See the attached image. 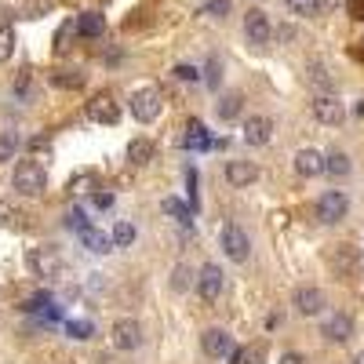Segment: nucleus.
<instances>
[{"label":"nucleus","instance_id":"f257e3e1","mask_svg":"<svg viewBox=\"0 0 364 364\" xmlns=\"http://www.w3.org/2000/svg\"><path fill=\"white\" fill-rule=\"evenodd\" d=\"M11 186L22 197H41L48 190V168H44V161H37V157L18 161L15 164V175H11Z\"/></svg>","mask_w":364,"mask_h":364},{"label":"nucleus","instance_id":"f03ea898","mask_svg":"<svg viewBox=\"0 0 364 364\" xmlns=\"http://www.w3.org/2000/svg\"><path fill=\"white\" fill-rule=\"evenodd\" d=\"M164 109V95H161V87H139L135 95H132V117L139 120V124H154V120L161 117Z\"/></svg>","mask_w":364,"mask_h":364},{"label":"nucleus","instance_id":"7ed1b4c3","mask_svg":"<svg viewBox=\"0 0 364 364\" xmlns=\"http://www.w3.org/2000/svg\"><path fill=\"white\" fill-rule=\"evenodd\" d=\"M346 215H350V197L343 190H324L317 197V219L324 226H339Z\"/></svg>","mask_w":364,"mask_h":364},{"label":"nucleus","instance_id":"20e7f679","mask_svg":"<svg viewBox=\"0 0 364 364\" xmlns=\"http://www.w3.org/2000/svg\"><path fill=\"white\" fill-rule=\"evenodd\" d=\"M353 331H357V324H353V317L343 314V310L328 314L324 324H321V336H324V343H331V346H346V343L353 339Z\"/></svg>","mask_w":364,"mask_h":364},{"label":"nucleus","instance_id":"39448f33","mask_svg":"<svg viewBox=\"0 0 364 364\" xmlns=\"http://www.w3.org/2000/svg\"><path fill=\"white\" fill-rule=\"evenodd\" d=\"M219 245H223L226 259H233V262H248V255H252V237H248L245 230H240L237 223L223 226V237H219Z\"/></svg>","mask_w":364,"mask_h":364},{"label":"nucleus","instance_id":"423d86ee","mask_svg":"<svg viewBox=\"0 0 364 364\" xmlns=\"http://www.w3.org/2000/svg\"><path fill=\"white\" fill-rule=\"evenodd\" d=\"M223 284H226V277H223V269H219L215 262H204V266L197 269V277H193V288H197V295H200L204 302H215V299L223 295Z\"/></svg>","mask_w":364,"mask_h":364},{"label":"nucleus","instance_id":"0eeeda50","mask_svg":"<svg viewBox=\"0 0 364 364\" xmlns=\"http://www.w3.org/2000/svg\"><path fill=\"white\" fill-rule=\"evenodd\" d=\"M291 306H295V314H299V317H321V314H324V306H328V299H324V291H321V288L302 284V288H295V295H291Z\"/></svg>","mask_w":364,"mask_h":364},{"label":"nucleus","instance_id":"6e6552de","mask_svg":"<svg viewBox=\"0 0 364 364\" xmlns=\"http://www.w3.org/2000/svg\"><path fill=\"white\" fill-rule=\"evenodd\" d=\"M314 117L321 120V124L336 128V124H343L346 109H343L339 95H331V91H317V95H314Z\"/></svg>","mask_w":364,"mask_h":364},{"label":"nucleus","instance_id":"1a4fd4ad","mask_svg":"<svg viewBox=\"0 0 364 364\" xmlns=\"http://www.w3.org/2000/svg\"><path fill=\"white\" fill-rule=\"evenodd\" d=\"M245 37H248V44H255V48H266V44L273 41V22H269L266 11L252 8V11L245 15Z\"/></svg>","mask_w":364,"mask_h":364},{"label":"nucleus","instance_id":"9d476101","mask_svg":"<svg viewBox=\"0 0 364 364\" xmlns=\"http://www.w3.org/2000/svg\"><path fill=\"white\" fill-rule=\"evenodd\" d=\"M113 346L117 350H139L142 346V324L135 317H120L113 324Z\"/></svg>","mask_w":364,"mask_h":364},{"label":"nucleus","instance_id":"9b49d317","mask_svg":"<svg viewBox=\"0 0 364 364\" xmlns=\"http://www.w3.org/2000/svg\"><path fill=\"white\" fill-rule=\"evenodd\" d=\"M29 269H33L37 277L51 281V277H58V269H63V259H58L55 248H33L29 252Z\"/></svg>","mask_w":364,"mask_h":364},{"label":"nucleus","instance_id":"f8f14e48","mask_svg":"<svg viewBox=\"0 0 364 364\" xmlns=\"http://www.w3.org/2000/svg\"><path fill=\"white\" fill-rule=\"evenodd\" d=\"M87 117L95 120V124H117L120 120V102H113L109 95H95L87 102Z\"/></svg>","mask_w":364,"mask_h":364},{"label":"nucleus","instance_id":"ddd939ff","mask_svg":"<svg viewBox=\"0 0 364 364\" xmlns=\"http://www.w3.org/2000/svg\"><path fill=\"white\" fill-rule=\"evenodd\" d=\"M259 178V168L252 164V161H245V157H237V161H226V182L230 186H252V182Z\"/></svg>","mask_w":364,"mask_h":364},{"label":"nucleus","instance_id":"4468645a","mask_svg":"<svg viewBox=\"0 0 364 364\" xmlns=\"http://www.w3.org/2000/svg\"><path fill=\"white\" fill-rule=\"evenodd\" d=\"M269 139H273V120L269 117L259 113V117H248L245 120V142L248 146H266Z\"/></svg>","mask_w":364,"mask_h":364},{"label":"nucleus","instance_id":"2eb2a0df","mask_svg":"<svg viewBox=\"0 0 364 364\" xmlns=\"http://www.w3.org/2000/svg\"><path fill=\"white\" fill-rule=\"evenodd\" d=\"M295 171L302 178L324 175V154H321V149H299V154H295Z\"/></svg>","mask_w":364,"mask_h":364},{"label":"nucleus","instance_id":"dca6fc26","mask_svg":"<svg viewBox=\"0 0 364 364\" xmlns=\"http://www.w3.org/2000/svg\"><path fill=\"white\" fill-rule=\"evenodd\" d=\"M200 346H204L208 357H226V353L233 350V339H230V331H223V328H208L204 339H200Z\"/></svg>","mask_w":364,"mask_h":364},{"label":"nucleus","instance_id":"f3484780","mask_svg":"<svg viewBox=\"0 0 364 364\" xmlns=\"http://www.w3.org/2000/svg\"><path fill=\"white\" fill-rule=\"evenodd\" d=\"M77 33L87 37V41H99V37L106 33V18H102L99 11H80V15H77Z\"/></svg>","mask_w":364,"mask_h":364},{"label":"nucleus","instance_id":"a211bd4d","mask_svg":"<svg viewBox=\"0 0 364 364\" xmlns=\"http://www.w3.org/2000/svg\"><path fill=\"white\" fill-rule=\"evenodd\" d=\"M80 245H84L91 255H109V252H113V240H109L102 230H95V226L80 230Z\"/></svg>","mask_w":364,"mask_h":364},{"label":"nucleus","instance_id":"6ab92c4d","mask_svg":"<svg viewBox=\"0 0 364 364\" xmlns=\"http://www.w3.org/2000/svg\"><path fill=\"white\" fill-rule=\"evenodd\" d=\"M240 113H245V95H240V91H230V95H223L215 102V117L219 120H237Z\"/></svg>","mask_w":364,"mask_h":364},{"label":"nucleus","instance_id":"aec40b11","mask_svg":"<svg viewBox=\"0 0 364 364\" xmlns=\"http://www.w3.org/2000/svg\"><path fill=\"white\" fill-rule=\"evenodd\" d=\"M154 157H157V146L149 142V139H132V142H128V161H132V164L142 168V164H149Z\"/></svg>","mask_w":364,"mask_h":364},{"label":"nucleus","instance_id":"412c9836","mask_svg":"<svg viewBox=\"0 0 364 364\" xmlns=\"http://www.w3.org/2000/svg\"><path fill=\"white\" fill-rule=\"evenodd\" d=\"M15 99L18 102H33V95H37V84H33V73L29 70H22V73H15Z\"/></svg>","mask_w":364,"mask_h":364},{"label":"nucleus","instance_id":"4be33fe9","mask_svg":"<svg viewBox=\"0 0 364 364\" xmlns=\"http://www.w3.org/2000/svg\"><path fill=\"white\" fill-rule=\"evenodd\" d=\"M306 80H310L317 91H331V87H336V80H331V73H328L324 63H310V66H306Z\"/></svg>","mask_w":364,"mask_h":364},{"label":"nucleus","instance_id":"5701e85b","mask_svg":"<svg viewBox=\"0 0 364 364\" xmlns=\"http://www.w3.org/2000/svg\"><path fill=\"white\" fill-rule=\"evenodd\" d=\"M350 168H353V164H350V157L343 154V149H331V154L324 157V171H328V175H339V178H343V175H350Z\"/></svg>","mask_w":364,"mask_h":364},{"label":"nucleus","instance_id":"b1692460","mask_svg":"<svg viewBox=\"0 0 364 364\" xmlns=\"http://www.w3.org/2000/svg\"><path fill=\"white\" fill-rule=\"evenodd\" d=\"M109 240H113L117 248H132V245H135V226H132V223H124V219H120V223L113 226Z\"/></svg>","mask_w":364,"mask_h":364},{"label":"nucleus","instance_id":"393cba45","mask_svg":"<svg viewBox=\"0 0 364 364\" xmlns=\"http://www.w3.org/2000/svg\"><path fill=\"white\" fill-rule=\"evenodd\" d=\"M18 154V135L15 132H0V164L11 161Z\"/></svg>","mask_w":364,"mask_h":364},{"label":"nucleus","instance_id":"a878e982","mask_svg":"<svg viewBox=\"0 0 364 364\" xmlns=\"http://www.w3.org/2000/svg\"><path fill=\"white\" fill-rule=\"evenodd\" d=\"M11 55H15V29L0 26V63H8Z\"/></svg>","mask_w":364,"mask_h":364},{"label":"nucleus","instance_id":"bb28decb","mask_svg":"<svg viewBox=\"0 0 364 364\" xmlns=\"http://www.w3.org/2000/svg\"><path fill=\"white\" fill-rule=\"evenodd\" d=\"M73 37H77V18L63 22V29H58V33H55V51H66Z\"/></svg>","mask_w":364,"mask_h":364},{"label":"nucleus","instance_id":"cd10ccee","mask_svg":"<svg viewBox=\"0 0 364 364\" xmlns=\"http://www.w3.org/2000/svg\"><path fill=\"white\" fill-rule=\"evenodd\" d=\"M51 84H55V87H80L84 77H80V70H58V73L51 77Z\"/></svg>","mask_w":364,"mask_h":364},{"label":"nucleus","instance_id":"c85d7f7f","mask_svg":"<svg viewBox=\"0 0 364 364\" xmlns=\"http://www.w3.org/2000/svg\"><path fill=\"white\" fill-rule=\"evenodd\" d=\"M190 284H193V273H190V266H182V262H178V266L171 269V288H175V291H186Z\"/></svg>","mask_w":364,"mask_h":364},{"label":"nucleus","instance_id":"c756f323","mask_svg":"<svg viewBox=\"0 0 364 364\" xmlns=\"http://www.w3.org/2000/svg\"><path fill=\"white\" fill-rule=\"evenodd\" d=\"M284 4H288L295 15H306V18H314V15L321 11V0H284Z\"/></svg>","mask_w":364,"mask_h":364},{"label":"nucleus","instance_id":"7c9ffc66","mask_svg":"<svg viewBox=\"0 0 364 364\" xmlns=\"http://www.w3.org/2000/svg\"><path fill=\"white\" fill-rule=\"evenodd\" d=\"M161 211H164V215H175V219H190V208L182 204L178 197H168V200H161Z\"/></svg>","mask_w":364,"mask_h":364},{"label":"nucleus","instance_id":"2f4dec72","mask_svg":"<svg viewBox=\"0 0 364 364\" xmlns=\"http://www.w3.org/2000/svg\"><path fill=\"white\" fill-rule=\"evenodd\" d=\"M66 331L73 339H91V336H95V324H91V321H70Z\"/></svg>","mask_w":364,"mask_h":364},{"label":"nucleus","instance_id":"473e14b6","mask_svg":"<svg viewBox=\"0 0 364 364\" xmlns=\"http://www.w3.org/2000/svg\"><path fill=\"white\" fill-rule=\"evenodd\" d=\"M186 146H193V149H204V146H208V135H204V128H200V120H190Z\"/></svg>","mask_w":364,"mask_h":364},{"label":"nucleus","instance_id":"72a5a7b5","mask_svg":"<svg viewBox=\"0 0 364 364\" xmlns=\"http://www.w3.org/2000/svg\"><path fill=\"white\" fill-rule=\"evenodd\" d=\"M204 15L226 18V15H230V0H204Z\"/></svg>","mask_w":364,"mask_h":364},{"label":"nucleus","instance_id":"f704fd0d","mask_svg":"<svg viewBox=\"0 0 364 364\" xmlns=\"http://www.w3.org/2000/svg\"><path fill=\"white\" fill-rule=\"evenodd\" d=\"M204 80H208V87H219V80H223V63H219V58H211V63H208Z\"/></svg>","mask_w":364,"mask_h":364},{"label":"nucleus","instance_id":"c9c22d12","mask_svg":"<svg viewBox=\"0 0 364 364\" xmlns=\"http://www.w3.org/2000/svg\"><path fill=\"white\" fill-rule=\"evenodd\" d=\"M91 182H95V175H91V171H77V175H73V182H70V190H73V193H84V190L91 186Z\"/></svg>","mask_w":364,"mask_h":364},{"label":"nucleus","instance_id":"e433bc0d","mask_svg":"<svg viewBox=\"0 0 364 364\" xmlns=\"http://www.w3.org/2000/svg\"><path fill=\"white\" fill-rule=\"evenodd\" d=\"M48 149H51V142L48 139H29V157H48Z\"/></svg>","mask_w":364,"mask_h":364},{"label":"nucleus","instance_id":"4c0bfd02","mask_svg":"<svg viewBox=\"0 0 364 364\" xmlns=\"http://www.w3.org/2000/svg\"><path fill=\"white\" fill-rule=\"evenodd\" d=\"M66 226H70V230H87V215H84L80 208H73L70 215H66Z\"/></svg>","mask_w":364,"mask_h":364},{"label":"nucleus","instance_id":"58836bf2","mask_svg":"<svg viewBox=\"0 0 364 364\" xmlns=\"http://www.w3.org/2000/svg\"><path fill=\"white\" fill-rule=\"evenodd\" d=\"M15 219H18V211H15L11 204L0 200V226H15Z\"/></svg>","mask_w":364,"mask_h":364},{"label":"nucleus","instance_id":"ea45409f","mask_svg":"<svg viewBox=\"0 0 364 364\" xmlns=\"http://www.w3.org/2000/svg\"><path fill=\"white\" fill-rule=\"evenodd\" d=\"M44 11H51V0H37V4L26 8V18H41Z\"/></svg>","mask_w":364,"mask_h":364},{"label":"nucleus","instance_id":"a19ab883","mask_svg":"<svg viewBox=\"0 0 364 364\" xmlns=\"http://www.w3.org/2000/svg\"><path fill=\"white\" fill-rule=\"evenodd\" d=\"M262 360H266V350H262V346L245 350V364H262Z\"/></svg>","mask_w":364,"mask_h":364},{"label":"nucleus","instance_id":"79ce46f5","mask_svg":"<svg viewBox=\"0 0 364 364\" xmlns=\"http://www.w3.org/2000/svg\"><path fill=\"white\" fill-rule=\"evenodd\" d=\"M175 77H178V80H190V84H193V80H197V70H193V66H175Z\"/></svg>","mask_w":364,"mask_h":364},{"label":"nucleus","instance_id":"37998d69","mask_svg":"<svg viewBox=\"0 0 364 364\" xmlns=\"http://www.w3.org/2000/svg\"><path fill=\"white\" fill-rule=\"evenodd\" d=\"M281 364H306V357H302V353H284Z\"/></svg>","mask_w":364,"mask_h":364},{"label":"nucleus","instance_id":"c03bdc74","mask_svg":"<svg viewBox=\"0 0 364 364\" xmlns=\"http://www.w3.org/2000/svg\"><path fill=\"white\" fill-rule=\"evenodd\" d=\"M226 357H230V364H245V350H230Z\"/></svg>","mask_w":364,"mask_h":364},{"label":"nucleus","instance_id":"a18cd8bd","mask_svg":"<svg viewBox=\"0 0 364 364\" xmlns=\"http://www.w3.org/2000/svg\"><path fill=\"white\" fill-rule=\"evenodd\" d=\"M95 204H99V208H109V204H113V193H99Z\"/></svg>","mask_w":364,"mask_h":364},{"label":"nucleus","instance_id":"49530a36","mask_svg":"<svg viewBox=\"0 0 364 364\" xmlns=\"http://www.w3.org/2000/svg\"><path fill=\"white\" fill-rule=\"evenodd\" d=\"M353 18H364V0H353Z\"/></svg>","mask_w":364,"mask_h":364},{"label":"nucleus","instance_id":"de8ad7c7","mask_svg":"<svg viewBox=\"0 0 364 364\" xmlns=\"http://www.w3.org/2000/svg\"><path fill=\"white\" fill-rule=\"evenodd\" d=\"M357 117H364V99H360V102H357Z\"/></svg>","mask_w":364,"mask_h":364},{"label":"nucleus","instance_id":"09e8293b","mask_svg":"<svg viewBox=\"0 0 364 364\" xmlns=\"http://www.w3.org/2000/svg\"><path fill=\"white\" fill-rule=\"evenodd\" d=\"M353 364H364V353H357V357H353Z\"/></svg>","mask_w":364,"mask_h":364}]
</instances>
